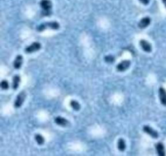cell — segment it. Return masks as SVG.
Returning <instances> with one entry per match:
<instances>
[{
  "label": "cell",
  "mask_w": 166,
  "mask_h": 156,
  "mask_svg": "<svg viewBox=\"0 0 166 156\" xmlns=\"http://www.w3.org/2000/svg\"><path fill=\"white\" fill-rule=\"evenodd\" d=\"M1 88L3 89V90H7L9 89V83L8 81H6V80H3V81H1Z\"/></svg>",
  "instance_id": "cell-17"
},
{
  "label": "cell",
  "mask_w": 166,
  "mask_h": 156,
  "mask_svg": "<svg viewBox=\"0 0 166 156\" xmlns=\"http://www.w3.org/2000/svg\"><path fill=\"white\" fill-rule=\"evenodd\" d=\"M118 150L121 152H122V151H124L126 150V143H125L124 139L119 138L118 141Z\"/></svg>",
  "instance_id": "cell-14"
},
{
  "label": "cell",
  "mask_w": 166,
  "mask_h": 156,
  "mask_svg": "<svg viewBox=\"0 0 166 156\" xmlns=\"http://www.w3.org/2000/svg\"><path fill=\"white\" fill-rule=\"evenodd\" d=\"M54 122L58 124V125H59V126H62V127H67L68 126L70 123H69V121L67 119L65 118H63V117H61V116H57L55 117V119H54Z\"/></svg>",
  "instance_id": "cell-7"
},
{
  "label": "cell",
  "mask_w": 166,
  "mask_h": 156,
  "mask_svg": "<svg viewBox=\"0 0 166 156\" xmlns=\"http://www.w3.org/2000/svg\"><path fill=\"white\" fill-rule=\"evenodd\" d=\"M143 129V132H145L147 134L151 136L152 138H156H156H159V133L155 129H153L152 128L148 126V125H144Z\"/></svg>",
  "instance_id": "cell-5"
},
{
  "label": "cell",
  "mask_w": 166,
  "mask_h": 156,
  "mask_svg": "<svg viewBox=\"0 0 166 156\" xmlns=\"http://www.w3.org/2000/svg\"><path fill=\"white\" fill-rule=\"evenodd\" d=\"M60 28V24L56 22V21H52V22H46V23H43V24H40L39 26L37 27V30L38 32H43L47 29H50L57 30Z\"/></svg>",
  "instance_id": "cell-2"
},
{
  "label": "cell",
  "mask_w": 166,
  "mask_h": 156,
  "mask_svg": "<svg viewBox=\"0 0 166 156\" xmlns=\"http://www.w3.org/2000/svg\"><path fill=\"white\" fill-rule=\"evenodd\" d=\"M159 97L160 101L163 106H166V90L165 88L160 87L159 89Z\"/></svg>",
  "instance_id": "cell-9"
},
{
  "label": "cell",
  "mask_w": 166,
  "mask_h": 156,
  "mask_svg": "<svg viewBox=\"0 0 166 156\" xmlns=\"http://www.w3.org/2000/svg\"><path fill=\"white\" fill-rule=\"evenodd\" d=\"M105 61L108 63H112L115 61V58L113 57V55H106L105 57Z\"/></svg>",
  "instance_id": "cell-18"
},
{
  "label": "cell",
  "mask_w": 166,
  "mask_h": 156,
  "mask_svg": "<svg viewBox=\"0 0 166 156\" xmlns=\"http://www.w3.org/2000/svg\"><path fill=\"white\" fill-rule=\"evenodd\" d=\"M140 45L141 46V48L145 51V52H148V53L151 52V50H152L151 44L148 42H147L146 40H143V39L140 41Z\"/></svg>",
  "instance_id": "cell-8"
},
{
  "label": "cell",
  "mask_w": 166,
  "mask_h": 156,
  "mask_svg": "<svg viewBox=\"0 0 166 156\" xmlns=\"http://www.w3.org/2000/svg\"><path fill=\"white\" fill-rule=\"evenodd\" d=\"M140 3H143V5H148L149 3V0H139Z\"/></svg>",
  "instance_id": "cell-19"
},
{
  "label": "cell",
  "mask_w": 166,
  "mask_h": 156,
  "mask_svg": "<svg viewBox=\"0 0 166 156\" xmlns=\"http://www.w3.org/2000/svg\"><path fill=\"white\" fill-rule=\"evenodd\" d=\"M40 6L42 7V15L43 16H49L51 15V8H52V3L50 0H42L40 2Z\"/></svg>",
  "instance_id": "cell-1"
},
{
  "label": "cell",
  "mask_w": 166,
  "mask_h": 156,
  "mask_svg": "<svg viewBox=\"0 0 166 156\" xmlns=\"http://www.w3.org/2000/svg\"><path fill=\"white\" fill-rule=\"evenodd\" d=\"M151 23V18L150 17H144V18H143L141 21L139 22V27L140 29H145L148 26L149 24Z\"/></svg>",
  "instance_id": "cell-10"
},
{
  "label": "cell",
  "mask_w": 166,
  "mask_h": 156,
  "mask_svg": "<svg viewBox=\"0 0 166 156\" xmlns=\"http://www.w3.org/2000/svg\"><path fill=\"white\" fill-rule=\"evenodd\" d=\"M130 66H131V61L130 60H123L117 65V70L121 72H124L127 69L129 68Z\"/></svg>",
  "instance_id": "cell-6"
},
{
  "label": "cell",
  "mask_w": 166,
  "mask_h": 156,
  "mask_svg": "<svg viewBox=\"0 0 166 156\" xmlns=\"http://www.w3.org/2000/svg\"><path fill=\"white\" fill-rule=\"evenodd\" d=\"M156 152L160 156H165V146H164L161 142H158L157 144L156 145Z\"/></svg>",
  "instance_id": "cell-12"
},
{
  "label": "cell",
  "mask_w": 166,
  "mask_h": 156,
  "mask_svg": "<svg viewBox=\"0 0 166 156\" xmlns=\"http://www.w3.org/2000/svg\"><path fill=\"white\" fill-rule=\"evenodd\" d=\"M42 47V45L40 42H33L31 45H29V46H27L26 48L24 49V52L27 53V54H31V53H33V52H36V51H39Z\"/></svg>",
  "instance_id": "cell-3"
},
{
  "label": "cell",
  "mask_w": 166,
  "mask_h": 156,
  "mask_svg": "<svg viewBox=\"0 0 166 156\" xmlns=\"http://www.w3.org/2000/svg\"><path fill=\"white\" fill-rule=\"evenodd\" d=\"M70 106L74 109L75 111H80V104L75 100H71L70 102Z\"/></svg>",
  "instance_id": "cell-15"
},
{
  "label": "cell",
  "mask_w": 166,
  "mask_h": 156,
  "mask_svg": "<svg viewBox=\"0 0 166 156\" xmlns=\"http://www.w3.org/2000/svg\"><path fill=\"white\" fill-rule=\"evenodd\" d=\"M22 63H23V56L19 54L16 56L15 61L13 63V67L15 69H20L22 66Z\"/></svg>",
  "instance_id": "cell-11"
},
{
  "label": "cell",
  "mask_w": 166,
  "mask_h": 156,
  "mask_svg": "<svg viewBox=\"0 0 166 156\" xmlns=\"http://www.w3.org/2000/svg\"><path fill=\"white\" fill-rule=\"evenodd\" d=\"M26 98V94L24 93V91H22L21 93H20L16 97V99H15V103H14V107L15 108H19L20 107L23 102H24V99Z\"/></svg>",
  "instance_id": "cell-4"
},
{
  "label": "cell",
  "mask_w": 166,
  "mask_h": 156,
  "mask_svg": "<svg viewBox=\"0 0 166 156\" xmlns=\"http://www.w3.org/2000/svg\"><path fill=\"white\" fill-rule=\"evenodd\" d=\"M162 2H163L164 5H165V7L166 8V0H162Z\"/></svg>",
  "instance_id": "cell-20"
},
{
  "label": "cell",
  "mask_w": 166,
  "mask_h": 156,
  "mask_svg": "<svg viewBox=\"0 0 166 156\" xmlns=\"http://www.w3.org/2000/svg\"><path fill=\"white\" fill-rule=\"evenodd\" d=\"M35 140L38 145H43L45 142V138L41 134H36Z\"/></svg>",
  "instance_id": "cell-16"
},
{
  "label": "cell",
  "mask_w": 166,
  "mask_h": 156,
  "mask_svg": "<svg viewBox=\"0 0 166 156\" xmlns=\"http://www.w3.org/2000/svg\"><path fill=\"white\" fill-rule=\"evenodd\" d=\"M20 82V77L19 75H15L12 80V89L14 90H17Z\"/></svg>",
  "instance_id": "cell-13"
}]
</instances>
